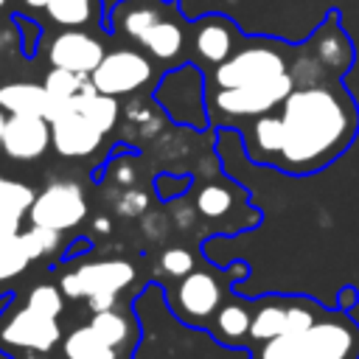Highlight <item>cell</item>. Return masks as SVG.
Instances as JSON below:
<instances>
[{
  "instance_id": "6da1fadb",
  "label": "cell",
  "mask_w": 359,
  "mask_h": 359,
  "mask_svg": "<svg viewBox=\"0 0 359 359\" xmlns=\"http://www.w3.org/2000/svg\"><path fill=\"white\" fill-rule=\"evenodd\" d=\"M275 112L283 129L275 168L286 174L325 168L353 143L359 129V109L339 84L294 87Z\"/></svg>"
},
{
  "instance_id": "7a4b0ae2",
  "label": "cell",
  "mask_w": 359,
  "mask_h": 359,
  "mask_svg": "<svg viewBox=\"0 0 359 359\" xmlns=\"http://www.w3.org/2000/svg\"><path fill=\"white\" fill-rule=\"evenodd\" d=\"M250 359H359V323L331 309L320 323L247 348Z\"/></svg>"
},
{
  "instance_id": "3957f363",
  "label": "cell",
  "mask_w": 359,
  "mask_h": 359,
  "mask_svg": "<svg viewBox=\"0 0 359 359\" xmlns=\"http://www.w3.org/2000/svg\"><path fill=\"white\" fill-rule=\"evenodd\" d=\"M331 309L320 306L306 294H264L252 300V325H250V348L269 342L283 334L303 331L320 323Z\"/></svg>"
},
{
  "instance_id": "277c9868",
  "label": "cell",
  "mask_w": 359,
  "mask_h": 359,
  "mask_svg": "<svg viewBox=\"0 0 359 359\" xmlns=\"http://www.w3.org/2000/svg\"><path fill=\"white\" fill-rule=\"evenodd\" d=\"M135 278H137V272L129 261L107 258V261L84 264V266L67 272L59 280V289L65 292V297L87 300L90 311H101V309L121 303V292L129 289L135 283Z\"/></svg>"
},
{
  "instance_id": "5b68a950",
  "label": "cell",
  "mask_w": 359,
  "mask_h": 359,
  "mask_svg": "<svg viewBox=\"0 0 359 359\" xmlns=\"http://www.w3.org/2000/svg\"><path fill=\"white\" fill-rule=\"evenodd\" d=\"M283 73H289L283 48L278 42L261 39V42L238 45L233 50V56H227L222 65H216L213 84H216V90H236V87H247V84L272 81Z\"/></svg>"
},
{
  "instance_id": "8992f818",
  "label": "cell",
  "mask_w": 359,
  "mask_h": 359,
  "mask_svg": "<svg viewBox=\"0 0 359 359\" xmlns=\"http://www.w3.org/2000/svg\"><path fill=\"white\" fill-rule=\"evenodd\" d=\"M59 317H48L25 300L8 303L0 311V351L6 356L22 351H53L62 342Z\"/></svg>"
},
{
  "instance_id": "52a82bcc",
  "label": "cell",
  "mask_w": 359,
  "mask_h": 359,
  "mask_svg": "<svg viewBox=\"0 0 359 359\" xmlns=\"http://www.w3.org/2000/svg\"><path fill=\"white\" fill-rule=\"evenodd\" d=\"M224 294H227V283L216 272L194 269L185 278H180L171 292L165 289V306L182 325L208 331Z\"/></svg>"
},
{
  "instance_id": "ba28073f",
  "label": "cell",
  "mask_w": 359,
  "mask_h": 359,
  "mask_svg": "<svg viewBox=\"0 0 359 359\" xmlns=\"http://www.w3.org/2000/svg\"><path fill=\"white\" fill-rule=\"evenodd\" d=\"M154 101L177 123H185L194 129H202L208 123L205 76L196 65H180L168 70L154 90Z\"/></svg>"
},
{
  "instance_id": "9c48e42d",
  "label": "cell",
  "mask_w": 359,
  "mask_h": 359,
  "mask_svg": "<svg viewBox=\"0 0 359 359\" xmlns=\"http://www.w3.org/2000/svg\"><path fill=\"white\" fill-rule=\"evenodd\" d=\"M292 90H294V76L283 73L272 81L247 84L236 90H216L210 93L208 109L210 112L216 109L219 115H227V118H258V115L278 109Z\"/></svg>"
},
{
  "instance_id": "30bf717a",
  "label": "cell",
  "mask_w": 359,
  "mask_h": 359,
  "mask_svg": "<svg viewBox=\"0 0 359 359\" xmlns=\"http://www.w3.org/2000/svg\"><path fill=\"white\" fill-rule=\"evenodd\" d=\"M154 65L151 59H146V53L135 50V48H115L109 53H104L101 65L93 70L90 81L98 93L121 98V95H132L140 87H146L151 81Z\"/></svg>"
},
{
  "instance_id": "8fae6325",
  "label": "cell",
  "mask_w": 359,
  "mask_h": 359,
  "mask_svg": "<svg viewBox=\"0 0 359 359\" xmlns=\"http://www.w3.org/2000/svg\"><path fill=\"white\" fill-rule=\"evenodd\" d=\"M28 219L36 227L65 233V230H70L87 219V196H84L79 182H67V180L50 182L48 188H42L34 196Z\"/></svg>"
},
{
  "instance_id": "7c38bea8",
  "label": "cell",
  "mask_w": 359,
  "mask_h": 359,
  "mask_svg": "<svg viewBox=\"0 0 359 359\" xmlns=\"http://www.w3.org/2000/svg\"><path fill=\"white\" fill-rule=\"evenodd\" d=\"M101 137H104V132L73 101L67 107H62L56 112V118L50 121V146L56 149V154H62L67 160L90 157L101 146Z\"/></svg>"
},
{
  "instance_id": "4fadbf2b",
  "label": "cell",
  "mask_w": 359,
  "mask_h": 359,
  "mask_svg": "<svg viewBox=\"0 0 359 359\" xmlns=\"http://www.w3.org/2000/svg\"><path fill=\"white\" fill-rule=\"evenodd\" d=\"M104 45L84 28H62L48 42V62L50 67H62L79 76H93V70L104 59Z\"/></svg>"
},
{
  "instance_id": "5bb4252c",
  "label": "cell",
  "mask_w": 359,
  "mask_h": 359,
  "mask_svg": "<svg viewBox=\"0 0 359 359\" xmlns=\"http://www.w3.org/2000/svg\"><path fill=\"white\" fill-rule=\"evenodd\" d=\"M50 146V121L42 115H8L3 151L11 160H39Z\"/></svg>"
},
{
  "instance_id": "9a60e30c",
  "label": "cell",
  "mask_w": 359,
  "mask_h": 359,
  "mask_svg": "<svg viewBox=\"0 0 359 359\" xmlns=\"http://www.w3.org/2000/svg\"><path fill=\"white\" fill-rule=\"evenodd\" d=\"M250 325H252V300L227 292L219 311L213 314L208 334L222 345L233 351H247L250 348Z\"/></svg>"
},
{
  "instance_id": "2e32d148",
  "label": "cell",
  "mask_w": 359,
  "mask_h": 359,
  "mask_svg": "<svg viewBox=\"0 0 359 359\" xmlns=\"http://www.w3.org/2000/svg\"><path fill=\"white\" fill-rule=\"evenodd\" d=\"M191 42H194L196 56L216 67L227 56H233V50L238 48V28L224 14H208V17L196 20Z\"/></svg>"
},
{
  "instance_id": "e0dca14e",
  "label": "cell",
  "mask_w": 359,
  "mask_h": 359,
  "mask_svg": "<svg viewBox=\"0 0 359 359\" xmlns=\"http://www.w3.org/2000/svg\"><path fill=\"white\" fill-rule=\"evenodd\" d=\"M90 325L118 351H123L126 356H135L137 342H140V323L135 317L132 303H115L109 309L93 311Z\"/></svg>"
},
{
  "instance_id": "ac0fdd59",
  "label": "cell",
  "mask_w": 359,
  "mask_h": 359,
  "mask_svg": "<svg viewBox=\"0 0 359 359\" xmlns=\"http://www.w3.org/2000/svg\"><path fill=\"white\" fill-rule=\"evenodd\" d=\"M177 8L168 6L165 0H121L109 11V28L115 34H123V36L137 42L154 22L165 20Z\"/></svg>"
},
{
  "instance_id": "d6986e66",
  "label": "cell",
  "mask_w": 359,
  "mask_h": 359,
  "mask_svg": "<svg viewBox=\"0 0 359 359\" xmlns=\"http://www.w3.org/2000/svg\"><path fill=\"white\" fill-rule=\"evenodd\" d=\"M59 359H132L123 351L112 348L90 323L70 328L59 342Z\"/></svg>"
},
{
  "instance_id": "ffe728a7",
  "label": "cell",
  "mask_w": 359,
  "mask_h": 359,
  "mask_svg": "<svg viewBox=\"0 0 359 359\" xmlns=\"http://www.w3.org/2000/svg\"><path fill=\"white\" fill-rule=\"evenodd\" d=\"M137 45H140L149 56H154V59H160V62L177 59V56L182 53V48H185V25H182V17L174 11V14H168L165 20L154 22V25L137 39Z\"/></svg>"
},
{
  "instance_id": "44dd1931",
  "label": "cell",
  "mask_w": 359,
  "mask_h": 359,
  "mask_svg": "<svg viewBox=\"0 0 359 359\" xmlns=\"http://www.w3.org/2000/svg\"><path fill=\"white\" fill-rule=\"evenodd\" d=\"M337 14H331L328 22H323L317 28V34L311 36V48L317 53V65H328V67H337V70H351L353 65V45H351V36L342 34V28L334 22Z\"/></svg>"
},
{
  "instance_id": "7402d4cb",
  "label": "cell",
  "mask_w": 359,
  "mask_h": 359,
  "mask_svg": "<svg viewBox=\"0 0 359 359\" xmlns=\"http://www.w3.org/2000/svg\"><path fill=\"white\" fill-rule=\"evenodd\" d=\"M0 109L11 115H50V101L42 84L34 81H11L0 87Z\"/></svg>"
},
{
  "instance_id": "603a6c76",
  "label": "cell",
  "mask_w": 359,
  "mask_h": 359,
  "mask_svg": "<svg viewBox=\"0 0 359 359\" xmlns=\"http://www.w3.org/2000/svg\"><path fill=\"white\" fill-rule=\"evenodd\" d=\"M34 191L25 182L17 180H3L0 177V236H14L20 233L22 219L31 210Z\"/></svg>"
},
{
  "instance_id": "cb8c5ba5",
  "label": "cell",
  "mask_w": 359,
  "mask_h": 359,
  "mask_svg": "<svg viewBox=\"0 0 359 359\" xmlns=\"http://www.w3.org/2000/svg\"><path fill=\"white\" fill-rule=\"evenodd\" d=\"M45 14L59 28H87L101 25V0H48Z\"/></svg>"
},
{
  "instance_id": "d4e9b609",
  "label": "cell",
  "mask_w": 359,
  "mask_h": 359,
  "mask_svg": "<svg viewBox=\"0 0 359 359\" xmlns=\"http://www.w3.org/2000/svg\"><path fill=\"white\" fill-rule=\"evenodd\" d=\"M87 79H90V76H79V73H70V70H62V67H50V70H48V76H45V81H42V87H45V93H48V101H50V115H48V121H53L56 112H59L62 107H67V104L81 93V87L87 84Z\"/></svg>"
},
{
  "instance_id": "484cf974",
  "label": "cell",
  "mask_w": 359,
  "mask_h": 359,
  "mask_svg": "<svg viewBox=\"0 0 359 359\" xmlns=\"http://www.w3.org/2000/svg\"><path fill=\"white\" fill-rule=\"evenodd\" d=\"M34 261L22 230L14 236H0V286L8 283L11 278H20L25 266Z\"/></svg>"
},
{
  "instance_id": "4316f807",
  "label": "cell",
  "mask_w": 359,
  "mask_h": 359,
  "mask_svg": "<svg viewBox=\"0 0 359 359\" xmlns=\"http://www.w3.org/2000/svg\"><path fill=\"white\" fill-rule=\"evenodd\" d=\"M196 210L208 219H222L233 210V191L227 185H219V182H210L199 191L196 196Z\"/></svg>"
},
{
  "instance_id": "83f0119b",
  "label": "cell",
  "mask_w": 359,
  "mask_h": 359,
  "mask_svg": "<svg viewBox=\"0 0 359 359\" xmlns=\"http://www.w3.org/2000/svg\"><path fill=\"white\" fill-rule=\"evenodd\" d=\"M28 306H34L36 311L48 314V317H59L65 311V292L53 283H39L34 289H28V294L22 297Z\"/></svg>"
},
{
  "instance_id": "f1b7e54d",
  "label": "cell",
  "mask_w": 359,
  "mask_h": 359,
  "mask_svg": "<svg viewBox=\"0 0 359 359\" xmlns=\"http://www.w3.org/2000/svg\"><path fill=\"white\" fill-rule=\"evenodd\" d=\"M157 269H160L163 275H168V278L180 280V278H185L188 272H194L196 266H194V255H191L185 247H168V250H163V252H160Z\"/></svg>"
},
{
  "instance_id": "f546056e",
  "label": "cell",
  "mask_w": 359,
  "mask_h": 359,
  "mask_svg": "<svg viewBox=\"0 0 359 359\" xmlns=\"http://www.w3.org/2000/svg\"><path fill=\"white\" fill-rule=\"evenodd\" d=\"M22 236H25V244H28L34 261H36V258H45V255H50V252H56V247L62 244V233L48 230V227H36V224H31L28 230H22Z\"/></svg>"
},
{
  "instance_id": "4dcf8cb0",
  "label": "cell",
  "mask_w": 359,
  "mask_h": 359,
  "mask_svg": "<svg viewBox=\"0 0 359 359\" xmlns=\"http://www.w3.org/2000/svg\"><path fill=\"white\" fill-rule=\"evenodd\" d=\"M17 20V28L22 31V48L28 56L36 53V42H39V25H34V20H25V17H14Z\"/></svg>"
},
{
  "instance_id": "1f68e13d",
  "label": "cell",
  "mask_w": 359,
  "mask_h": 359,
  "mask_svg": "<svg viewBox=\"0 0 359 359\" xmlns=\"http://www.w3.org/2000/svg\"><path fill=\"white\" fill-rule=\"evenodd\" d=\"M118 210L126 213V216H137V213H143V210H146V194H140V191H129V194H123Z\"/></svg>"
},
{
  "instance_id": "d6a6232c",
  "label": "cell",
  "mask_w": 359,
  "mask_h": 359,
  "mask_svg": "<svg viewBox=\"0 0 359 359\" xmlns=\"http://www.w3.org/2000/svg\"><path fill=\"white\" fill-rule=\"evenodd\" d=\"M356 300H359L356 286H342V289L337 292V306H334V309H339V311H351V309L356 306Z\"/></svg>"
},
{
  "instance_id": "836d02e7",
  "label": "cell",
  "mask_w": 359,
  "mask_h": 359,
  "mask_svg": "<svg viewBox=\"0 0 359 359\" xmlns=\"http://www.w3.org/2000/svg\"><path fill=\"white\" fill-rule=\"evenodd\" d=\"M11 359H59V351H22V353H14Z\"/></svg>"
},
{
  "instance_id": "e575fe53",
  "label": "cell",
  "mask_w": 359,
  "mask_h": 359,
  "mask_svg": "<svg viewBox=\"0 0 359 359\" xmlns=\"http://www.w3.org/2000/svg\"><path fill=\"white\" fill-rule=\"evenodd\" d=\"M6 123H8V115L0 109V149H3V135H6Z\"/></svg>"
},
{
  "instance_id": "d590c367",
  "label": "cell",
  "mask_w": 359,
  "mask_h": 359,
  "mask_svg": "<svg viewBox=\"0 0 359 359\" xmlns=\"http://www.w3.org/2000/svg\"><path fill=\"white\" fill-rule=\"evenodd\" d=\"M22 3H25L28 8H45V3H48V0H22Z\"/></svg>"
},
{
  "instance_id": "8d00e7d4",
  "label": "cell",
  "mask_w": 359,
  "mask_h": 359,
  "mask_svg": "<svg viewBox=\"0 0 359 359\" xmlns=\"http://www.w3.org/2000/svg\"><path fill=\"white\" fill-rule=\"evenodd\" d=\"M95 227H98V230H109V222H107V219H95Z\"/></svg>"
},
{
  "instance_id": "74e56055",
  "label": "cell",
  "mask_w": 359,
  "mask_h": 359,
  "mask_svg": "<svg viewBox=\"0 0 359 359\" xmlns=\"http://www.w3.org/2000/svg\"><path fill=\"white\" fill-rule=\"evenodd\" d=\"M3 6H6V0H0V8H3Z\"/></svg>"
}]
</instances>
